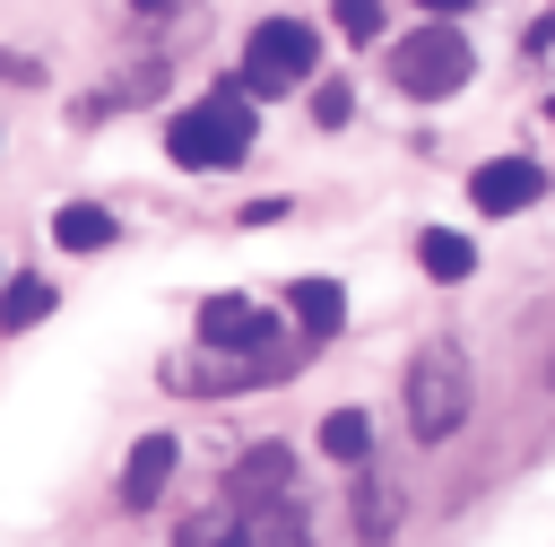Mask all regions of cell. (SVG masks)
<instances>
[{
  "mask_svg": "<svg viewBox=\"0 0 555 547\" xmlns=\"http://www.w3.org/2000/svg\"><path fill=\"white\" fill-rule=\"evenodd\" d=\"M399 399H408V434H416V443H451V434L468 425V399H477L468 356H460L451 339H425V347L408 356V373H399Z\"/></svg>",
  "mask_w": 555,
  "mask_h": 547,
  "instance_id": "1",
  "label": "cell"
},
{
  "mask_svg": "<svg viewBox=\"0 0 555 547\" xmlns=\"http://www.w3.org/2000/svg\"><path fill=\"white\" fill-rule=\"evenodd\" d=\"M165 156L191 165V174H225V165H243V156H251V104H243V87H225V96L173 113V122H165Z\"/></svg>",
  "mask_w": 555,
  "mask_h": 547,
  "instance_id": "2",
  "label": "cell"
},
{
  "mask_svg": "<svg viewBox=\"0 0 555 547\" xmlns=\"http://www.w3.org/2000/svg\"><path fill=\"white\" fill-rule=\"evenodd\" d=\"M312 69H321L312 26H295V17H260V26H251V43H243V87H251V96H286V87H304Z\"/></svg>",
  "mask_w": 555,
  "mask_h": 547,
  "instance_id": "3",
  "label": "cell"
},
{
  "mask_svg": "<svg viewBox=\"0 0 555 547\" xmlns=\"http://www.w3.org/2000/svg\"><path fill=\"white\" fill-rule=\"evenodd\" d=\"M278 373H295V347H278V356H217V347H191V356H165L156 365V382L165 391H251V382H278Z\"/></svg>",
  "mask_w": 555,
  "mask_h": 547,
  "instance_id": "4",
  "label": "cell"
},
{
  "mask_svg": "<svg viewBox=\"0 0 555 547\" xmlns=\"http://www.w3.org/2000/svg\"><path fill=\"white\" fill-rule=\"evenodd\" d=\"M468 69H477V61H468V43H460L451 26H425V35H408V43L390 52V78H399L408 96H425V104H434V96H460Z\"/></svg>",
  "mask_w": 555,
  "mask_h": 547,
  "instance_id": "5",
  "label": "cell"
},
{
  "mask_svg": "<svg viewBox=\"0 0 555 547\" xmlns=\"http://www.w3.org/2000/svg\"><path fill=\"white\" fill-rule=\"evenodd\" d=\"M199 347H217V356H278L286 339H278V321H269L260 304L208 295V304H199Z\"/></svg>",
  "mask_w": 555,
  "mask_h": 547,
  "instance_id": "6",
  "label": "cell"
},
{
  "mask_svg": "<svg viewBox=\"0 0 555 547\" xmlns=\"http://www.w3.org/2000/svg\"><path fill=\"white\" fill-rule=\"evenodd\" d=\"M225 504H234V512L295 504V451H286V443H251V451L225 469Z\"/></svg>",
  "mask_w": 555,
  "mask_h": 547,
  "instance_id": "7",
  "label": "cell"
},
{
  "mask_svg": "<svg viewBox=\"0 0 555 547\" xmlns=\"http://www.w3.org/2000/svg\"><path fill=\"white\" fill-rule=\"evenodd\" d=\"M538 191H546V174H538L529 156H494V165L468 174V200H477L486 217H512V208H529Z\"/></svg>",
  "mask_w": 555,
  "mask_h": 547,
  "instance_id": "8",
  "label": "cell"
},
{
  "mask_svg": "<svg viewBox=\"0 0 555 547\" xmlns=\"http://www.w3.org/2000/svg\"><path fill=\"white\" fill-rule=\"evenodd\" d=\"M173 460H182V443H173V434H139V443H130V460H121V504H130V512H147V504L173 486Z\"/></svg>",
  "mask_w": 555,
  "mask_h": 547,
  "instance_id": "9",
  "label": "cell"
},
{
  "mask_svg": "<svg viewBox=\"0 0 555 547\" xmlns=\"http://www.w3.org/2000/svg\"><path fill=\"white\" fill-rule=\"evenodd\" d=\"M286 304H295V330H304L312 347H321V339L347 321V295H338V278H295V295H286Z\"/></svg>",
  "mask_w": 555,
  "mask_h": 547,
  "instance_id": "10",
  "label": "cell"
},
{
  "mask_svg": "<svg viewBox=\"0 0 555 547\" xmlns=\"http://www.w3.org/2000/svg\"><path fill=\"white\" fill-rule=\"evenodd\" d=\"M416 260H425V278L460 287V278L477 269V243H468V234H451V226H425V234H416Z\"/></svg>",
  "mask_w": 555,
  "mask_h": 547,
  "instance_id": "11",
  "label": "cell"
},
{
  "mask_svg": "<svg viewBox=\"0 0 555 547\" xmlns=\"http://www.w3.org/2000/svg\"><path fill=\"white\" fill-rule=\"evenodd\" d=\"M52 243H61V252H104V243H113V208H95V200H69V208L52 217Z\"/></svg>",
  "mask_w": 555,
  "mask_h": 547,
  "instance_id": "12",
  "label": "cell"
},
{
  "mask_svg": "<svg viewBox=\"0 0 555 547\" xmlns=\"http://www.w3.org/2000/svg\"><path fill=\"white\" fill-rule=\"evenodd\" d=\"M356 530H364V538H390V530H399V486H390L382 469L356 478Z\"/></svg>",
  "mask_w": 555,
  "mask_h": 547,
  "instance_id": "13",
  "label": "cell"
},
{
  "mask_svg": "<svg viewBox=\"0 0 555 547\" xmlns=\"http://www.w3.org/2000/svg\"><path fill=\"white\" fill-rule=\"evenodd\" d=\"M321 451H330V460H347V469H364V451H373L364 408H330V417H321Z\"/></svg>",
  "mask_w": 555,
  "mask_h": 547,
  "instance_id": "14",
  "label": "cell"
},
{
  "mask_svg": "<svg viewBox=\"0 0 555 547\" xmlns=\"http://www.w3.org/2000/svg\"><path fill=\"white\" fill-rule=\"evenodd\" d=\"M243 547H312V530L295 504H269V512H243Z\"/></svg>",
  "mask_w": 555,
  "mask_h": 547,
  "instance_id": "15",
  "label": "cell"
},
{
  "mask_svg": "<svg viewBox=\"0 0 555 547\" xmlns=\"http://www.w3.org/2000/svg\"><path fill=\"white\" fill-rule=\"evenodd\" d=\"M43 313H52V287L43 278H9L0 287V330H35Z\"/></svg>",
  "mask_w": 555,
  "mask_h": 547,
  "instance_id": "16",
  "label": "cell"
},
{
  "mask_svg": "<svg viewBox=\"0 0 555 547\" xmlns=\"http://www.w3.org/2000/svg\"><path fill=\"white\" fill-rule=\"evenodd\" d=\"M173 547H243V512H234V504H217V512H191V521L173 530Z\"/></svg>",
  "mask_w": 555,
  "mask_h": 547,
  "instance_id": "17",
  "label": "cell"
},
{
  "mask_svg": "<svg viewBox=\"0 0 555 547\" xmlns=\"http://www.w3.org/2000/svg\"><path fill=\"white\" fill-rule=\"evenodd\" d=\"M330 9H338V35L347 43H373L382 35V0H330Z\"/></svg>",
  "mask_w": 555,
  "mask_h": 547,
  "instance_id": "18",
  "label": "cell"
},
{
  "mask_svg": "<svg viewBox=\"0 0 555 547\" xmlns=\"http://www.w3.org/2000/svg\"><path fill=\"white\" fill-rule=\"evenodd\" d=\"M416 9H434V17H460V9H477V0H416Z\"/></svg>",
  "mask_w": 555,
  "mask_h": 547,
  "instance_id": "19",
  "label": "cell"
},
{
  "mask_svg": "<svg viewBox=\"0 0 555 547\" xmlns=\"http://www.w3.org/2000/svg\"><path fill=\"white\" fill-rule=\"evenodd\" d=\"M130 9H139V17H165V9H173V0H130Z\"/></svg>",
  "mask_w": 555,
  "mask_h": 547,
  "instance_id": "20",
  "label": "cell"
},
{
  "mask_svg": "<svg viewBox=\"0 0 555 547\" xmlns=\"http://www.w3.org/2000/svg\"><path fill=\"white\" fill-rule=\"evenodd\" d=\"M546 373H555V356H546Z\"/></svg>",
  "mask_w": 555,
  "mask_h": 547,
  "instance_id": "21",
  "label": "cell"
},
{
  "mask_svg": "<svg viewBox=\"0 0 555 547\" xmlns=\"http://www.w3.org/2000/svg\"><path fill=\"white\" fill-rule=\"evenodd\" d=\"M546 113H555V104H546Z\"/></svg>",
  "mask_w": 555,
  "mask_h": 547,
  "instance_id": "22",
  "label": "cell"
}]
</instances>
